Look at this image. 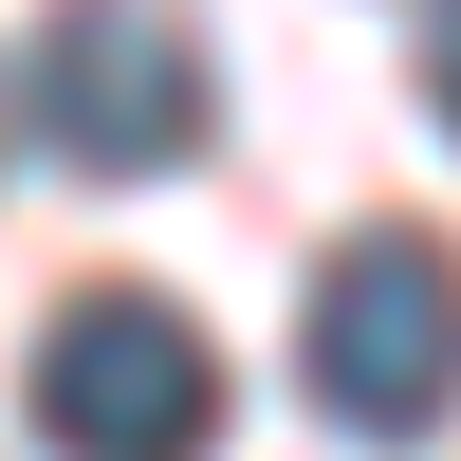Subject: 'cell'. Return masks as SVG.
<instances>
[{
    "mask_svg": "<svg viewBox=\"0 0 461 461\" xmlns=\"http://www.w3.org/2000/svg\"><path fill=\"white\" fill-rule=\"evenodd\" d=\"M295 388H314L351 443H425L443 406H461V258L425 240V221H369V240L314 277Z\"/></svg>",
    "mask_w": 461,
    "mask_h": 461,
    "instance_id": "obj_1",
    "label": "cell"
},
{
    "mask_svg": "<svg viewBox=\"0 0 461 461\" xmlns=\"http://www.w3.org/2000/svg\"><path fill=\"white\" fill-rule=\"evenodd\" d=\"M19 388H37V425H56L74 461H203V443H221V351H203L148 277L56 295V332H37Z\"/></svg>",
    "mask_w": 461,
    "mask_h": 461,
    "instance_id": "obj_2",
    "label": "cell"
},
{
    "mask_svg": "<svg viewBox=\"0 0 461 461\" xmlns=\"http://www.w3.org/2000/svg\"><path fill=\"white\" fill-rule=\"evenodd\" d=\"M37 148L56 167H93V185H167L185 148H203V37L167 19V0H56L37 19Z\"/></svg>",
    "mask_w": 461,
    "mask_h": 461,
    "instance_id": "obj_3",
    "label": "cell"
},
{
    "mask_svg": "<svg viewBox=\"0 0 461 461\" xmlns=\"http://www.w3.org/2000/svg\"><path fill=\"white\" fill-rule=\"evenodd\" d=\"M425 111L461 130V0H425Z\"/></svg>",
    "mask_w": 461,
    "mask_h": 461,
    "instance_id": "obj_4",
    "label": "cell"
}]
</instances>
